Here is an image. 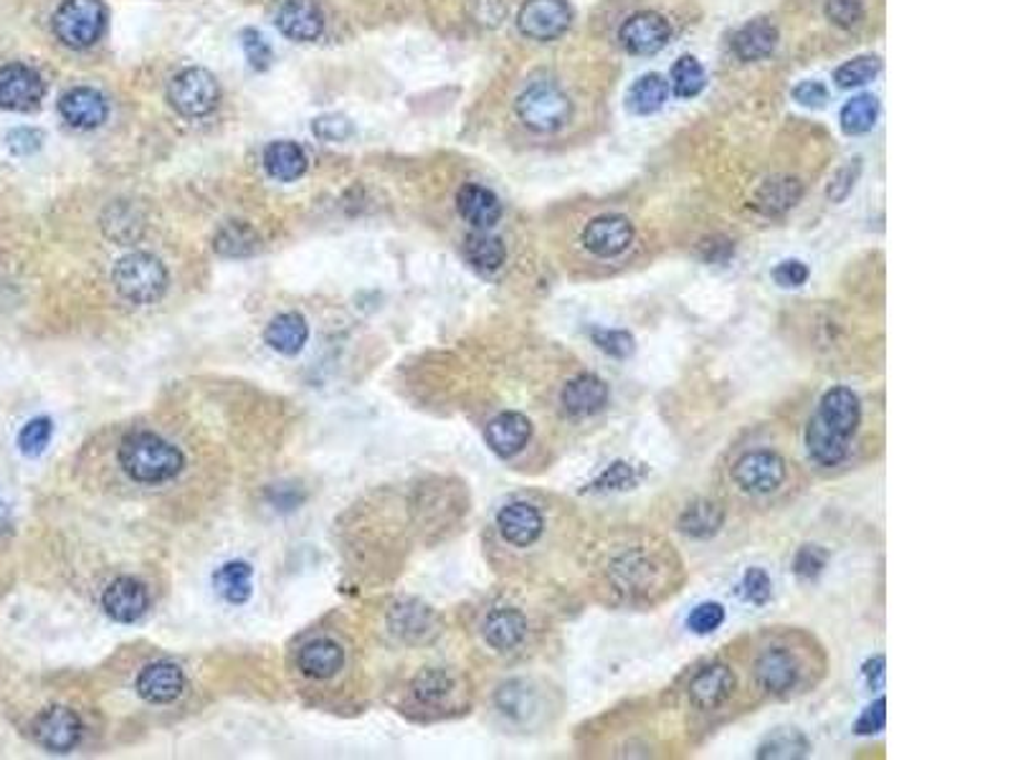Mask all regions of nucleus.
Wrapping results in <instances>:
<instances>
[{
  "instance_id": "aec40b11",
  "label": "nucleus",
  "mask_w": 1013,
  "mask_h": 760,
  "mask_svg": "<svg viewBox=\"0 0 1013 760\" xmlns=\"http://www.w3.org/2000/svg\"><path fill=\"white\" fill-rule=\"evenodd\" d=\"M487 447L500 457H514L527 447L532 439V424L525 414L504 411L492 418L487 426Z\"/></svg>"
},
{
  "instance_id": "c03bdc74",
  "label": "nucleus",
  "mask_w": 1013,
  "mask_h": 760,
  "mask_svg": "<svg viewBox=\"0 0 1013 760\" xmlns=\"http://www.w3.org/2000/svg\"><path fill=\"white\" fill-rule=\"evenodd\" d=\"M51 433H54V426H51L49 418H33V421L25 424L19 437V447L23 454H41L51 441Z\"/></svg>"
},
{
  "instance_id": "a18cd8bd",
  "label": "nucleus",
  "mask_w": 1013,
  "mask_h": 760,
  "mask_svg": "<svg viewBox=\"0 0 1013 760\" xmlns=\"http://www.w3.org/2000/svg\"><path fill=\"white\" fill-rule=\"evenodd\" d=\"M723 621H725V609L719 603L710 601V603H700L697 609L690 613V619H686V627H690V631H694V634L705 636V634H712V631H717L719 627H723Z\"/></svg>"
},
{
  "instance_id": "2eb2a0df",
  "label": "nucleus",
  "mask_w": 1013,
  "mask_h": 760,
  "mask_svg": "<svg viewBox=\"0 0 1013 760\" xmlns=\"http://www.w3.org/2000/svg\"><path fill=\"white\" fill-rule=\"evenodd\" d=\"M137 695L150 705H170L183 695L185 672L175 662H154L148 664L135 682Z\"/></svg>"
},
{
  "instance_id": "f03ea898",
  "label": "nucleus",
  "mask_w": 1013,
  "mask_h": 760,
  "mask_svg": "<svg viewBox=\"0 0 1013 760\" xmlns=\"http://www.w3.org/2000/svg\"><path fill=\"white\" fill-rule=\"evenodd\" d=\"M111 285L117 295L132 304L158 302L168 289V269L158 256L135 251L122 256L111 269Z\"/></svg>"
},
{
  "instance_id": "c85d7f7f",
  "label": "nucleus",
  "mask_w": 1013,
  "mask_h": 760,
  "mask_svg": "<svg viewBox=\"0 0 1013 760\" xmlns=\"http://www.w3.org/2000/svg\"><path fill=\"white\" fill-rule=\"evenodd\" d=\"M778 46V29L768 19H755L735 33L733 49L743 62H760Z\"/></svg>"
},
{
  "instance_id": "5701e85b",
  "label": "nucleus",
  "mask_w": 1013,
  "mask_h": 760,
  "mask_svg": "<svg viewBox=\"0 0 1013 760\" xmlns=\"http://www.w3.org/2000/svg\"><path fill=\"white\" fill-rule=\"evenodd\" d=\"M659 578V568L647 558L641 550H631L618 555L608 568V580H611L616 591L623 593H639L647 591L649 586H654Z\"/></svg>"
},
{
  "instance_id": "9d476101",
  "label": "nucleus",
  "mask_w": 1013,
  "mask_h": 760,
  "mask_svg": "<svg viewBox=\"0 0 1013 760\" xmlns=\"http://www.w3.org/2000/svg\"><path fill=\"white\" fill-rule=\"evenodd\" d=\"M798 679H801V662L786 646L766 649L755 662V682L768 695H788L798 687Z\"/></svg>"
},
{
  "instance_id": "20e7f679",
  "label": "nucleus",
  "mask_w": 1013,
  "mask_h": 760,
  "mask_svg": "<svg viewBox=\"0 0 1013 760\" xmlns=\"http://www.w3.org/2000/svg\"><path fill=\"white\" fill-rule=\"evenodd\" d=\"M518 117L535 132H557L568 125L573 105L555 84L540 82L532 84L518 97Z\"/></svg>"
},
{
  "instance_id": "09e8293b",
  "label": "nucleus",
  "mask_w": 1013,
  "mask_h": 760,
  "mask_svg": "<svg viewBox=\"0 0 1013 760\" xmlns=\"http://www.w3.org/2000/svg\"><path fill=\"white\" fill-rule=\"evenodd\" d=\"M860 173H862V162L860 160H854V162H849V165H844L839 170V173L831 178V183L827 188V195L834 203H841V201H846L849 195H852L854 191V185L856 181H860Z\"/></svg>"
},
{
  "instance_id": "bb28decb",
  "label": "nucleus",
  "mask_w": 1013,
  "mask_h": 760,
  "mask_svg": "<svg viewBox=\"0 0 1013 760\" xmlns=\"http://www.w3.org/2000/svg\"><path fill=\"white\" fill-rule=\"evenodd\" d=\"M388 623L393 634L406 639V642H426V639L436 634V617L431 609L416 601H403L393 606Z\"/></svg>"
},
{
  "instance_id": "f8f14e48",
  "label": "nucleus",
  "mask_w": 1013,
  "mask_h": 760,
  "mask_svg": "<svg viewBox=\"0 0 1013 760\" xmlns=\"http://www.w3.org/2000/svg\"><path fill=\"white\" fill-rule=\"evenodd\" d=\"M618 39H621L623 49L631 51V54L649 56V54H657V51H661L669 44V39H672V29H669L664 15L643 11V13L631 15V19L621 25Z\"/></svg>"
},
{
  "instance_id": "ddd939ff",
  "label": "nucleus",
  "mask_w": 1013,
  "mask_h": 760,
  "mask_svg": "<svg viewBox=\"0 0 1013 760\" xmlns=\"http://www.w3.org/2000/svg\"><path fill=\"white\" fill-rule=\"evenodd\" d=\"M633 244V224L626 216H600L583 228V246L600 259H614Z\"/></svg>"
},
{
  "instance_id": "f3484780",
  "label": "nucleus",
  "mask_w": 1013,
  "mask_h": 760,
  "mask_svg": "<svg viewBox=\"0 0 1013 760\" xmlns=\"http://www.w3.org/2000/svg\"><path fill=\"white\" fill-rule=\"evenodd\" d=\"M277 29L291 41H317L324 31V15L314 0H285L277 11Z\"/></svg>"
},
{
  "instance_id": "0eeeda50",
  "label": "nucleus",
  "mask_w": 1013,
  "mask_h": 760,
  "mask_svg": "<svg viewBox=\"0 0 1013 760\" xmlns=\"http://www.w3.org/2000/svg\"><path fill=\"white\" fill-rule=\"evenodd\" d=\"M46 84L36 69L25 64L0 66V109L8 113H31L41 105Z\"/></svg>"
},
{
  "instance_id": "393cba45",
  "label": "nucleus",
  "mask_w": 1013,
  "mask_h": 760,
  "mask_svg": "<svg viewBox=\"0 0 1013 760\" xmlns=\"http://www.w3.org/2000/svg\"><path fill=\"white\" fill-rule=\"evenodd\" d=\"M345 664V652L332 639H314L299 649L297 667L309 679H330Z\"/></svg>"
},
{
  "instance_id": "c756f323",
  "label": "nucleus",
  "mask_w": 1013,
  "mask_h": 760,
  "mask_svg": "<svg viewBox=\"0 0 1013 760\" xmlns=\"http://www.w3.org/2000/svg\"><path fill=\"white\" fill-rule=\"evenodd\" d=\"M801 195L803 188L796 178H770V181L760 183L758 191H755L753 203L766 216H780V213L796 208Z\"/></svg>"
},
{
  "instance_id": "39448f33",
  "label": "nucleus",
  "mask_w": 1013,
  "mask_h": 760,
  "mask_svg": "<svg viewBox=\"0 0 1013 760\" xmlns=\"http://www.w3.org/2000/svg\"><path fill=\"white\" fill-rule=\"evenodd\" d=\"M221 89L216 76L199 66L183 69L173 76L168 87V101L183 117H203L216 109Z\"/></svg>"
},
{
  "instance_id": "f704fd0d",
  "label": "nucleus",
  "mask_w": 1013,
  "mask_h": 760,
  "mask_svg": "<svg viewBox=\"0 0 1013 760\" xmlns=\"http://www.w3.org/2000/svg\"><path fill=\"white\" fill-rule=\"evenodd\" d=\"M213 249L221 256H228V259H244V256H252L259 249V236L244 221H231V224H223L216 231Z\"/></svg>"
},
{
  "instance_id": "864d4df0",
  "label": "nucleus",
  "mask_w": 1013,
  "mask_h": 760,
  "mask_svg": "<svg viewBox=\"0 0 1013 760\" xmlns=\"http://www.w3.org/2000/svg\"><path fill=\"white\" fill-rule=\"evenodd\" d=\"M242 44H244V54H246V58H248V64H252L254 69L264 72L266 66L271 64V46L266 44L259 31L246 29V31L242 33Z\"/></svg>"
},
{
  "instance_id": "cd10ccee",
  "label": "nucleus",
  "mask_w": 1013,
  "mask_h": 760,
  "mask_svg": "<svg viewBox=\"0 0 1013 760\" xmlns=\"http://www.w3.org/2000/svg\"><path fill=\"white\" fill-rule=\"evenodd\" d=\"M264 340H266V345H269L271 350H277V353L281 355H297L309 340V324L302 314H297V312L277 314V318L266 324Z\"/></svg>"
},
{
  "instance_id": "1a4fd4ad",
  "label": "nucleus",
  "mask_w": 1013,
  "mask_h": 760,
  "mask_svg": "<svg viewBox=\"0 0 1013 760\" xmlns=\"http://www.w3.org/2000/svg\"><path fill=\"white\" fill-rule=\"evenodd\" d=\"M733 477L740 490L750 494H770L786 482V461L776 451H750L733 469Z\"/></svg>"
},
{
  "instance_id": "bf43d9fd",
  "label": "nucleus",
  "mask_w": 1013,
  "mask_h": 760,
  "mask_svg": "<svg viewBox=\"0 0 1013 760\" xmlns=\"http://www.w3.org/2000/svg\"><path fill=\"white\" fill-rule=\"evenodd\" d=\"M793 99L803 107H823L829 99V89L821 82H801L793 89Z\"/></svg>"
},
{
  "instance_id": "412c9836",
  "label": "nucleus",
  "mask_w": 1013,
  "mask_h": 760,
  "mask_svg": "<svg viewBox=\"0 0 1013 760\" xmlns=\"http://www.w3.org/2000/svg\"><path fill=\"white\" fill-rule=\"evenodd\" d=\"M58 113H62L64 122L76 127V130H94V127L105 122L109 109L107 99L99 92L89 87H76L58 99Z\"/></svg>"
},
{
  "instance_id": "c9c22d12",
  "label": "nucleus",
  "mask_w": 1013,
  "mask_h": 760,
  "mask_svg": "<svg viewBox=\"0 0 1013 760\" xmlns=\"http://www.w3.org/2000/svg\"><path fill=\"white\" fill-rule=\"evenodd\" d=\"M252 578H254L252 566H248V563L236 560V563H226V566H221L216 570V576H213V586H216V591L228 603L242 606L252 599Z\"/></svg>"
},
{
  "instance_id": "a878e982",
  "label": "nucleus",
  "mask_w": 1013,
  "mask_h": 760,
  "mask_svg": "<svg viewBox=\"0 0 1013 760\" xmlns=\"http://www.w3.org/2000/svg\"><path fill=\"white\" fill-rule=\"evenodd\" d=\"M803 441L811 461H815L819 467H839L849 454V439L841 437L834 429H829V426L815 416L811 418L809 426H806Z\"/></svg>"
},
{
  "instance_id": "dca6fc26",
  "label": "nucleus",
  "mask_w": 1013,
  "mask_h": 760,
  "mask_svg": "<svg viewBox=\"0 0 1013 760\" xmlns=\"http://www.w3.org/2000/svg\"><path fill=\"white\" fill-rule=\"evenodd\" d=\"M815 418H821L829 429H834L844 439H852L862 424V404L852 388H831L821 396Z\"/></svg>"
},
{
  "instance_id": "72a5a7b5",
  "label": "nucleus",
  "mask_w": 1013,
  "mask_h": 760,
  "mask_svg": "<svg viewBox=\"0 0 1013 760\" xmlns=\"http://www.w3.org/2000/svg\"><path fill=\"white\" fill-rule=\"evenodd\" d=\"M463 256H467V261L477 271L492 275V271L502 269V264L506 259V249H504L502 238L489 236L484 234V231H477V234H469L467 242H463Z\"/></svg>"
},
{
  "instance_id": "4d7b16f0",
  "label": "nucleus",
  "mask_w": 1013,
  "mask_h": 760,
  "mask_svg": "<svg viewBox=\"0 0 1013 760\" xmlns=\"http://www.w3.org/2000/svg\"><path fill=\"white\" fill-rule=\"evenodd\" d=\"M884 725H887V699L879 697L877 703L866 707L860 715V720H856V732H860V736H874V732L884 730Z\"/></svg>"
},
{
  "instance_id": "e433bc0d",
  "label": "nucleus",
  "mask_w": 1013,
  "mask_h": 760,
  "mask_svg": "<svg viewBox=\"0 0 1013 760\" xmlns=\"http://www.w3.org/2000/svg\"><path fill=\"white\" fill-rule=\"evenodd\" d=\"M669 97V84L661 79L659 74H647L641 79L633 82V87L629 89V109L633 115H651L657 109L664 107V101Z\"/></svg>"
},
{
  "instance_id": "49530a36",
  "label": "nucleus",
  "mask_w": 1013,
  "mask_h": 760,
  "mask_svg": "<svg viewBox=\"0 0 1013 760\" xmlns=\"http://www.w3.org/2000/svg\"><path fill=\"white\" fill-rule=\"evenodd\" d=\"M312 132L324 142H345L348 138H353L355 127L342 115H322L314 119Z\"/></svg>"
},
{
  "instance_id": "4c0bfd02",
  "label": "nucleus",
  "mask_w": 1013,
  "mask_h": 760,
  "mask_svg": "<svg viewBox=\"0 0 1013 760\" xmlns=\"http://www.w3.org/2000/svg\"><path fill=\"white\" fill-rule=\"evenodd\" d=\"M879 117V101L872 94H860V97L849 99L844 107H841L839 122L841 130L846 135H864L870 132L874 125H877Z\"/></svg>"
},
{
  "instance_id": "2f4dec72",
  "label": "nucleus",
  "mask_w": 1013,
  "mask_h": 760,
  "mask_svg": "<svg viewBox=\"0 0 1013 760\" xmlns=\"http://www.w3.org/2000/svg\"><path fill=\"white\" fill-rule=\"evenodd\" d=\"M264 168L271 178H277L281 183H289L297 181L307 170V156L297 142L279 140L271 142L269 148L264 150Z\"/></svg>"
},
{
  "instance_id": "6ab92c4d",
  "label": "nucleus",
  "mask_w": 1013,
  "mask_h": 760,
  "mask_svg": "<svg viewBox=\"0 0 1013 760\" xmlns=\"http://www.w3.org/2000/svg\"><path fill=\"white\" fill-rule=\"evenodd\" d=\"M608 386L594 373H580L565 383L561 406L571 416H594L608 406Z\"/></svg>"
},
{
  "instance_id": "a211bd4d",
  "label": "nucleus",
  "mask_w": 1013,
  "mask_h": 760,
  "mask_svg": "<svg viewBox=\"0 0 1013 760\" xmlns=\"http://www.w3.org/2000/svg\"><path fill=\"white\" fill-rule=\"evenodd\" d=\"M735 689V672L727 664H710L690 682V703L697 710H717Z\"/></svg>"
},
{
  "instance_id": "3c124183",
  "label": "nucleus",
  "mask_w": 1013,
  "mask_h": 760,
  "mask_svg": "<svg viewBox=\"0 0 1013 760\" xmlns=\"http://www.w3.org/2000/svg\"><path fill=\"white\" fill-rule=\"evenodd\" d=\"M827 15L839 29H852L862 21L864 6L862 0H827Z\"/></svg>"
},
{
  "instance_id": "b1692460",
  "label": "nucleus",
  "mask_w": 1013,
  "mask_h": 760,
  "mask_svg": "<svg viewBox=\"0 0 1013 760\" xmlns=\"http://www.w3.org/2000/svg\"><path fill=\"white\" fill-rule=\"evenodd\" d=\"M457 208L461 218L479 231L492 228L502 218V203L484 185L467 183L457 193Z\"/></svg>"
},
{
  "instance_id": "7c9ffc66",
  "label": "nucleus",
  "mask_w": 1013,
  "mask_h": 760,
  "mask_svg": "<svg viewBox=\"0 0 1013 760\" xmlns=\"http://www.w3.org/2000/svg\"><path fill=\"white\" fill-rule=\"evenodd\" d=\"M725 525V510L723 505L712 500H697L692 505H686L682 510L680 520H676V527L684 535L697 537V540H705V537H712L719 533V527Z\"/></svg>"
},
{
  "instance_id": "de8ad7c7",
  "label": "nucleus",
  "mask_w": 1013,
  "mask_h": 760,
  "mask_svg": "<svg viewBox=\"0 0 1013 760\" xmlns=\"http://www.w3.org/2000/svg\"><path fill=\"white\" fill-rule=\"evenodd\" d=\"M637 480H639L637 469H633L631 464H626V461H616V464H611L606 472H600L596 477V482L590 484V490H596V492L626 490V486L637 484Z\"/></svg>"
},
{
  "instance_id": "6e6552de",
  "label": "nucleus",
  "mask_w": 1013,
  "mask_h": 760,
  "mask_svg": "<svg viewBox=\"0 0 1013 760\" xmlns=\"http://www.w3.org/2000/svg\"><path fill=\"white\" fill-rule=\"evenodd\" d=\"M31 732L41 748L51 750V753H68L79 746L84 725L74 710L56 705L36 715Z\"/></svg>"
},
{
  "instance_id": "423d86ee",
  "label": "nucleus",
  "mask_w": 1013,
  "mask_h": 760,
  "mask_svg": "<svg viewBox=\"0 0 1013 760\" xmlns=\"http://www.w3.org/2000/svg\"><path fill=\"white\" fill-rule=\"evenodd\" d=\"M573 23V11L565 0H527L518 13V29L532 41L561 39Z\"/></svg>"
},
{
  "instance_id": "7ed1b4c3",
  "label": "nucleus",
  "mask_w": 1013,
  "mask_h": 760,
  "mask_svg": "<svg viewBox=\"0 0 1013 760\" xmlns=\"http://www.w3.org/2000/svg\"><path fill=\"white\" fill-rule=\"evenodd\" d=\"M107 25V8L102 0H64L54 13V33L68 49H89L97 44Z\"/></svg>"
},
{
  "instance_id": "37998d69",
  "label": "nucleus",
  "mask_w": 1013,
  "mask_h": 760,
  "mask_svg": "<svg viewBox=\"0 0 1013 760\" xmlns=\"http://www.w3.org/2000/svg\"><path fill=\"white\" fill-rule=\"evenodd\" d=\"M590 338H594L598 350H604V353L611 357H618V361H623V357H629L633 353V335L626 330L596 328V330H590Z\"/></svg>"
},
{
  "instance_id": "79ce46f5",
  "label": "nucleus",
  "mask_w": 1013,
  "mask_h": 760,
  "mask_svg": "<svg viewBox=\"0 0 1013 760\" xmlns=\"http://www.w3.org/2000/svg\"><path fill=\"white\" fill-rule=\"evenodd\" d=\"M879 69H882V62L877 56H856L852 58V62L839 66L834 74V82L841 89L864 87V84H870L874 76L879 74Z\"/></svg>"
},
{
  "instance_id": "8fccbe9b",
  "label": "nucleus",
  "mask_w": 1013,
  "mask_h": 760,
  "mask_svg": "<svg viewBox=\"0 0 1013 760\" xmlns=\"http://www.w3.org/2000/svg\"><path fill=\"white\" fill-rule=\"evenodd\" d=\"M497 705H500L502 713H506V715L522 717L525 713H530L527 707L532 705V697H530V692L525 689V685H520V682H512V685H504L500 689V695H497Z\"/></svg>"
},
{
  "instance_id": "ea45409f",
  "label": "nucleus",
  "mask_w": 1013,
  "mask_h": 760,
  "mask_svg": "<svg viewBox=\"0 0 1013 760\" xmlns=\"http://www.w3.org/2000/svg\"><path fill=\"white\" fill-rule=\"evenodd\" d=\"M672 89L676 97L692 99L705 89V69L694 56H682L672 69Z\"/></svg>"
},
{
  "instance_id": "4be33fe9",
  "label": "nucleus",
  "mask_w": 1013,
  "mask_h": 760,
  "mask_svg": "<svg viewBox=\"0 0 1013 760\" xmlns=\"http://www.w3.org/2000/svg\"><path fill=\"white\" fill-rule=\"evenodd\" d=\"M482 636L489 646L497 649V652H512V649H518L527 636L525 613L510 609V606L489 611L482 623Z\"/></svg>"
},
{
  "instance_id": "9b49d317",
  "label": "nucleus",
  "mask_w": 1013,
  "mask_h": 760,
  "mask_svg": "<svg viewBox=\"0 0 1013 760\" xmlns=\"http://www.w3.org/2000/svg\"><path fill=\"white\" fill-rule=\"evenodd\" d=\"M102 609L119 623L140 621L150 609L148 586L132 576H119L102 593Z\"/></svg>"
},
{
  "instance_id": "603ef678",
  "label": "nucleus",
  "mask_w": 1013,
  "mask_h": 760,
  "mask_svg": "<svg viewBox=\"0 0 1013 760\" xmlns=\"http://www.w3.org/2000/svg\"><path fill=\"white\" fill-rule=\"evenodd\" d=\"M827 560H829V553L819 548V545H803V548L796 555L793 568L801 578H815L823 568H827Z\"/></svg>"
},
{
  "instance_id": "a19ab883",
  "label": "nucleus",
  "mask_w": 1013,
  "mask_h": 760,
  "mask_svg": "<svg viewBox=\"0 0 1013 760\" xmlns=\"http://www.w3.org/2000/svg\"><path fill=\"white\" fill-rule=\"evenodd\" d=\"M809 750V740L798 730H778L758 748V758H803Z\"/></svg>"
},
{
  "instance_id": "13d9d810",
  "label": "nucleus",
  "mask_w": 1013,
  "mask_h": 760,
  "mask_svg": "<svg viewBox=\"0 0 1013 760\" xmlns=\"http://www.w3.org/2000/svg\"><path fill=\"white\" fill-rule=\"evenodd\" d=\"M41 142H44V132L33 130V127H19V130L8 132V148L15 156H31L41 148Z\"/></svg>"
},
{
  "instance_id": "4468645a",
  "label": "nucleus",
  "mask_w": 1013,
  "mask_h": 760,
  "mask_svg": "<svg viewBox=\"0 0 1013 760\" xmlns=\"http://www.w3.org/2000/svg\"><path fill=\"white\" fill-rule=\"evenodd\" d=\"M497 531L514 548H530L545 531V520L530 502H510L497 512Z\"/></svg>"
},
{
  "instance_id": "58836bf2",
  "label": "nucleus",
  "mask_w": 1013,
  "mask_h": 760,
  "mask_svg": "<svg viewBox=\"0 0 1013 760\" xmlns=\"http://www.w3.org/2000/svg\"><path fill=\"white\" fill-rule=\"evenodd\" d=\"M457 682L446 670H424L410 685V692L420 705H441L454 695Z\"/></svg>"
},
{
  "instance_id": "052dcab7",
  "label": "nucleus",
  "mask_w": 1013,
  "mask_h": 760,
  "mask_svg": "<svg viewBox=\"0 0 1013 760\" xmlns=\"http://www.w3.org/2000/svg\"><path fill=\"white\" fill-rule=\"evenodd\" d=\"M884 664H887V662H884V656H882V654H879V656H874L872 662H866V664H864V677H866V682H870V685H872L874 689H882V687H884Z\"/></svg>"
},
{
  "instance_id": "5fc2aeb1",
  "label": "nucleus",
  "mask_w": 1013,
  "mask_h": 760,
  "mask_svg": "<svg viewBox=\"0 0 1013 760\" xmlns=\"http://www.w3.org/2000/svg\"><path fill=\"white\" fill-rule=\"evenodd\" d=\"M743 588H745V596H748L755 606H766L772 596L770 576L763 568H750L743 578Z\"/></svg>"
},
{
  "instance_id": "6e6d98bb",
  "label": "nucleus",
  "mask_w": 1013,
  "mask_h": 760,
  "mask_svg": "<svg viewBox=\"0 0 1013 760\" xmlns=\"http://www.w3.org/2000/svg\"><path fill=\"white\" fill-rule=\"evenodd\" d=\"M809 277H811V269L806 267L803 261H798V259L780 261L778 267L772 269V279H776V285L786 287V289H796V287L806 285V279H809Z\"/></svg>"
},
{
  "instance_id": "473e14b6",
  "label": "nucleus",
  "mask_w": 1013,
  "mask_h": 760,
  "mask_svg": "<svg viewBox=\"0 0 1013 760\" xmlns=\"http://www.w3.org/2000/svg\"><path fill=\"white\" fill-rule=\"evenodd\" d=\"M102 228L105 234L117 244H132L142 236L145 231V216L132 203L119 201L115 206H109L105 216H102Z\"/></svg>"
},
{
  "instance_id": "f257e3e1",
  "label": "nucleus",
  "mask_w": 1013,
  "mask_h": 760,
  "mask_svg": "<svg viewBox=\"0 0 1013 760\" xmlns=\"http://www.w3.org/2000/svg\"><path fill=\"white\" fill-rule=\"evenodd\" d=\"M117 461L137 484H166L183 472L185 457L152 431H132L119 441Z\"/></svg>"
}]
</instances>
